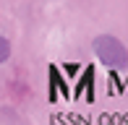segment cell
Listing matches in <instances>:
<instances>
[{"mask_svg": "<svg viewBox=\"0 0 128 125\" xmlns=\"http://www.w3.org/2000/svg\"><path fill=\"white\" fill-rule=\"evenodd\" d=\"M94 55L100 58V62H104L107 68H126L128 65V50L112 34H100L94 39Z\"/></svg>", "mask_w": 128, "mask_h": 125, "instance_id": "cell-1", "label": "cell"}, {"mask_svg": "<svg viewBox=\"0 0 128 125\" xmlns=\"http://www.w3.org/2000/svg\"><path fill=\"white\" fill-rule=\"evenodd\" d=\"M0 44H3V60H8V50H10V44H8V39H0Z\"/></svg>", "mask_w": 128, "mask_h": 125, "instance_id": "cell-2", "label": "cell"}]
</instances>
